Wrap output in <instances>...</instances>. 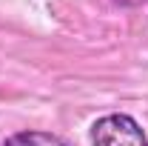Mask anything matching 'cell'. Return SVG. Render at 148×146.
Listing matches in <instances>:
<instances>
[{
	"label": "cell",
	"instance_id": "cell-1",
	"mask_svg": "<svg viewBox=\"0 0 148 146\" xmlns=\"http://www.w3.org/2000/svg\"><path fill=\"white\" fill-rule=\"evenodd\" d=\"M91 146H148V135L131 115L111 112L94 120Z\"/></svg>",
	"mask_w": 148,
	"mask_h": 146
},
{
	"label": "cell",
	"instance_id": "cell-2",
	"mask_svg": "<svg viewBox=\"0 0 148 146\" xmlns=\"http://www.w3.org/2000/svg\"><path fill=\"white\" fill-rule=\"evenodd\" d=\"M0 146H71L66 138H60L54 132H40V129H23L9 135Z\"/></svg>",
	"mask_w": 148,
	"mask_h": 146
}]
</instances>
